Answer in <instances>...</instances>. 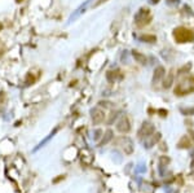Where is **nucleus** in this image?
<instances>
[{"mask_svg":"<svg viewBox=\"0 0 194 193\" xmlns=\"http://www.w3.org/2000/svg\"><path fill=\"white\" fill-rule=\"evenodd\" d=\"M172 36H173L175 42L180 43V44H184V43H192L194 40L193 31L184 27V26H180V27L175 29L173 33H172Z\"/></svg>","mask_w":194,"mask_h":193,"instance_id":"f257e3e1","label":"nucleus"},{"mask_svg":"<svg viewBox=\"0 0 194 193\" xmlns=\"http://www.w3.org/2000/svg\"><path fill=\"white\" fill-rule=\"evenodd\" d=\"M192 92H194V77H186L175 87V95L177 96H185Z\"/></svg>","mask_w":194,"mask_h":193,"instance_id":"f03ea898","label":"nucleus"},{"mask_svg":"<svg viewBox=\"0 0 194 193\" xmlns=\"http://www.w3.org/2000/svg\"><path fill=\"white\" fill-rule=\"evenodd\" d=\"M152 21V14L148 8H141L135 16V23L137 27H145Z\"/></svg>","mask_w":194,"mask_h":193,"instance_id":"7ed1b4c3","label":"nucleus"},{"mask_svg":"<svg viewBox=\"0 0 194 193\" xmlns=\"http://www.w3.org/2000/svg\"><path fill=\"white\" fill-rule=\"evenodd\" d=\"M154 134V126L150 122H144L142 126L140 127L139 132H137V135H139V139H148L150 138Z\"/></svg>","mask_w":194,"mask_h":193,"instance_id":"20e7f679","label":"nucleus"},{"mask_svg":"<svg viewBox=\"0 0 194 193\" xmlns=\"http://www.w3.org/2000/svg\"><path fill=\"white\" fill-rule=\"evenodd\" d=\"M117 130L119 131L121 134H127L131 130V124H129V121L127 117H122L119 121L117 123Z\"/></svg>","mask_w":194,"mask_h":193,"instance_id":"39448f33","label":"nucleus"},{"mask_svg":"<svg viewBox=\"0 0 194 193\" xmlns=\"http://www.w3.org/2000/svg\"><path fill=\"white\" fill-rule=\"evenodd\" d=\"M91 117H92L93 124H100V123H101V122L105 119V113H104L101 109L95 108V109L91 111Z\"/></svg>","mask_w":194,"mask_h":193,"instance_id":"423d86ee","label":"nucleus"},{"mask_svg":"<svg viewBox=\"0 0 194 193\" xmlns=\"http://www.w3.org/2000/svg\"><path fill=\"white\" fill-rule=\"evenodd\" d=\"M40 77V71H38L35 74V70H30L27 74H26V77H25V83H26V86H31V84H34L38 79H39Z\"/></svg>","mask_w":194,"mask_h":193,"instance_id":"0eeeda50","label":"nucleus"},{"mask_svg":"<svg viewBox=\"0 0 194 193\" xmlns=\"http://www.w3.org/2000/svg\"><path fill=\"white\" fill-rule=\"evenodd\" d=\"M119 143L122 144V148H123L124 153H127V154H131V153H132V151H133L132 141H131L128 138H121V139H119Z\"/></svg>","mask_w":194,"mask_h":193,"instance_id":"6e6552de","label":"nucleus"},{"mask_svg":"<svg viewBox=\"0 0 194 193\" xmlns=\"http://www.w3.org/2000/svg\"><path fill=\"white\" fill-rule=\"evenodd\" d=\"M164 75H166V70H164V67H163V66H158L157 69L154 70L153 83H158V82H160V80L164 78Z\"/></svg>","mask_w":194,"mask_h":193,"instance_id":"1a4fd4ad","label":"nucleus"},{"mask_svg":"<svg viewBox=\"0 0 194 193\" xmlns=\"http://www.w3.org/2000/svg\"><path fill=\"white\" fill-rule=\"evenodd\" d=\"M177 147H179L180 149H189V148L192 147V141H190V139L185 135V136H183V138L180 139V141L177 143Z\"/></svg>","mask_w":194,"mask_h":193,"instance_id":"9d476101","label":"nucleus"},{"mask_svg":"<svg viewBox=\"0 0 194 193\" xmlns=\"http://www.w3.org/2000/svg\"><path fill=\"white\" fill-rule=\"evenodd\" d=\"M173 78H175V74H173V70H171L170 73L164 75V80H163V88H170L173 83Z\"/></svg>","mask_w":194,"mask_h":193,"instance_id":"9b49d317","label":"nucleus"},{"mask_svg":"<svg viewBox=\"0 0 194 193\" xmlns=\"http://www.w3.org/2000/svg\"><path fill=\"white\" fill-rule=\"evenodd\" d=\"M132 56H133V58L139 62V64H146V57L144 56L142 53H140L139 51H132Z\"/></svg>","mask_w":194,"mask_h":193,"instance_id":"f8f14e48","label":"nucleus"},{"mask_svg":"<svg viewBox=\"0 0 194 193\" xmlns=\"http://www.w3.org/2000/svg\"><path fill=\"white\" fill-rule=\"evenodd\" d=\"M7 103H8V96L5 92H0V111H3L7 108Z\"/></svg>","mask_w":194,"mask_h":193,"instance_id":"ddd939ff","label":"nucleus"},{"mask_svg":"<svg viewBox=\"0 0 194 193\" xmlns=\"http://www.w3.org/2000/svg\"><path fill=\"white\" fill-rule=\"evenodd\" d=\"M140 40L141 42H146V43H155V42H157V36L145 34V35H141L140 36Z\"/></svg>","mask_w":194,"mask_h":193,"instance_id":"4468645a","label":"nucleus"},{"mask_svg":"<svg viewBox=\"0 0 194 193\" xmlns=\"http://www.w3.org/2000/svg\"><path fill=\"white\" fill-rule=\"evenodd\" d=\"M118 75H119V71L118 70H109L106 73V78H108L109 82H114V80L118 78Z\"/></svg>","mask_w":194,"mask_h":193,"instance_id":"2eb2a0df","label":"nucleus"},{"mask_svg":"<svg viewBox=\"0 0 194 193\" xmlns=\"http://www.w3.org/2000/svg\"><path fill=\"white\" fill-rule=\"evenodd\" d=\"M111 139H113V132L110 131V130H108V131L105 132V136L102 138L101 143H100V145H106V144H108V143H109Z\"/></svg>","mask_w":194,"mask_h":193,"instance_id":"dca6fc26","label":"nucleus"},{"mask_svg":"<svg viewBox=\"0 0 194 193\" xmlns=\"http://www.w3.org/2000/svg\"><path fill=\"white\" fill-rule=\"evenodd\" d=\"M159 139H160V134L159 132H157V134H153L152 135V139H150L149 141H148V147H153L155 143H158L159 141Z\"/></svg>","mask_w":194,"mask_h":193,"instance_id":"f3484780","label":"nucleus"},{"mask_svg":"<svg viewBox=\"0 0 194 193\" xmlns=\"http://www.w3.org/2000/svg\"><path fill=\"white\" fill-rule=\"evenodd\" d=\"M4 52H5V46H4V43L0 40V57L4 54Z\"/></svg>","mask_w":194,"mask_h":193,"instance_id":"a211bd4d","label":"nucleus"},{"mask_svg":"<svg viewBox=\"0 0 194 193\" xmlns=\"http://www.w3.org/2000/svg\"><path fill=\"white\" fill-rule=\"evenodd\" d=\"M108 0H98V2L95 4V7H98V5H101V4H104V3H106Z\"/></svg>","mask_w":194,"mask_h":193,"instance_id":"6ab92c4d","label":"nucleus"},{"mask_svg":"<svg viewBox=\"0 0 194 193\" xmlns=\"http://www.w3.org/2000/svg\"><path fill=\"white\" fill-rule=\"evenodd\" d=\"M159 113H160V115H162V117H166V115H167V110L160 109V110H159Z\"/></svg>","mask_w":194,"mask_h":193,"instance_id":"aec40b11","label":"nucleus"},{"mask_svg":"<svg viewBox=\"0 0 194 193\" xmlns=\"http://www.w3.org/2000/svg\"><path fill=\"white\" fill-rule=\"evenodd\" d=\"M150 2H152L153 4H157V3H159V2H160V0H150Z\"/></svg>","mask_w":194,"mask_h":193,"instance_id":"412c9836","label":"nucleus"},{"mask_svg":"<svg viewBox=\"0 0 194 193\" xmlns=\"http://www.w3.org/2000/svg\"><path fill=\"white\" fill-rule=\"evenodd\" d=\"M16 2H17V3H21V2H23V0H16Z\"/></svg>","mask_w":194,"mask_h":193,"instance_id":"4be33fe9","label":"nucleus"},{"mask_svg":"<svg viewBox=\"0 0 194 193\" xmlns=\"http://www.w3.org/2000/svg\"><path fill=\"white\" fill-rule=\"evenodd\" d=\"M2 29H3V25H2V23H0V31H2Z\"/></svg>","mask_w":194,"mask_h":193,"instance_id":"5701e85b","label":"nucleus"}]
</instances>
